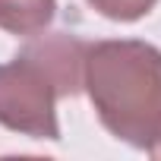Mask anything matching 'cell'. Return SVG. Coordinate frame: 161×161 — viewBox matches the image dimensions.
Here are the masks:
<instances>
[{"label":"cell","mask_w":161,"mask_h":161,"mask_svg":"<svg viewBox=\"0 0 161 161\" xmlns=\"http://www.w3.org/2000/svg\"><path fill=\"white\" fill-rule=\"evenodd\" d=\"M82 86L98 120L117 139L152 148L161 136V51L145 41H98L86 47Z\"/></svg>","instance_id":"6da1fadb"},{"label":"cell","mask_w":161,"mask_h":161,"mask_svg":"<svg viewBox=\"0 0 161 161\" xmlns=\"http://www.w3.org/2000/svg\"><path fill=\"white\" fill-rule=\"evenodd\" d=\"M86 41L47 35L0 63V123L32 139H60L57 98L82 89Z\"/></svg>","instance_id":"7a4b0ae2"},{"label":"cell","mask_w":161,"mask_h":161,"mask_svg":"<svg viewBox=\"0 0 161 161\" xmlns=\"http://www.w3.org/2000/svg\"><path fill=\"white\" fill-rule=\"evenodd\" d=\"M57 0H0V29L13 35H38L54 22Z\"/></svg>","instance_id":"3957f363"},{"label":"cell","mask_w":161,"mask_h":161,"mask_svg":"<svg viewBox=\"0 0 161 161\" xmlns=\"http://www.w3.org/2000/svg\"><path fill=\"white\" fill-rule=\"evenodd\" d=\"M89 3L108 16V19H117V22H133L139 16H145L158 0H89Z\"/></svg>","instance_id":"277c9868"},{"label":"cell","mask_w":161,"mask_h":161,"mask_svg":"<svg viewBox=\"0 0 161 161\" xmlns=\"http://www.w3.org/2000/svg\"><path fill=\"white\" fill-rule=\"evenodd\" d=\"M148 152H152V155H155V158H161V136H158V142H155V145H152V148H148Z\"/></svg>","instance_id":"5b68a950"}]
</instances>
